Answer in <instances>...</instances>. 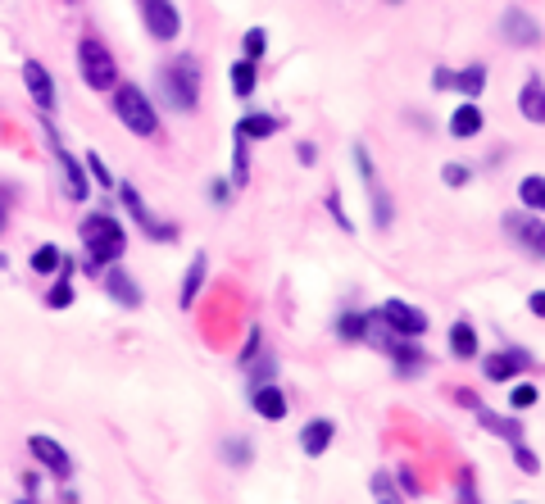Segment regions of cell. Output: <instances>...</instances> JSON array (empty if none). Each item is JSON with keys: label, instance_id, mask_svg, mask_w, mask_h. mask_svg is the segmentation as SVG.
Masks as SVG:
<instances>
[{"label": "cell", "instance_id": "cell-2", "mask_svg": "<svg viewBox=\"0 0 545 504\" xmlns=\"http://www.w3.org/2000/svg\"><path fill=\"white\" fill-rule=\"evenodd\" d=\"M159 87H164V100H169L178 114H191L200 100V64L196 55H178L169 69L159 73Z\"/></svg>", "mask_w": 545, "mask_h": 504}, {"label": "cell", "instance_id": "cell-23", "mask_svg": "<svg viewBox=\"0 0 545 504\" xmlns=\"http://www.w3.org/2000/svg\"><path fill=\"white\" fill-rule=\"evenodd\" d=\"M282 128V123L278 119H268V114H250V119H241L237 123V132H241V137H255V141H264V137H273V132H278Z\"/></svg>", "mask_w": 545, "mask_h": 504}, {"label": "cell", "instance_id": "cell-27", "mask_svg": "<svg viewBox=\"0 0 545 504\" xmlns=\"http://www.w3.org/2000/svg\"><path fill=\"white\" fill-rule=\"evenodd\" d=\"M73 300V282H69V264H60V282L50 287V296H46V305L50 309H64Z\"/></svg>", "mask_w": 545, "mask_h": 504}, {"label": "cell", "instance_id": "cell-10", "mask_svg": "<svg viewBox=\"0 0 545 504\" xmlns=\"http://www.w3.org/2000/svg\"><path fill=\"white\" fill-rule=\"evenodd\" d=\"M355 164H359V173H364V187H368V196H373L377 228H391V200H387V191H382V182H377V173H373V159H368V150H364V146H355Z\"/></svg>", "mask_w": 545, "mask_h": 504}, {"label": "cell", "instance_id": "cell-37", "mask_svg": "<svg viewBox=\"0 0 545 504\" xmlns=\"http://www.w3.org/2000/svg\"><path fill=\"white\" fill-rule=\"evenodd\" d=\"M446 182H450V187H464V182H468V168H464V164H450V168H446Z\"/></svg>", "mask_w": 545, "mask_h": 504}, {"label": "cell", "instance_id": "cell-20", "mask_svg": "<svg viewBox=\"0 0 545 504\" xmlns=\"http://www.w3.org/2000/svg\"><path fill=\"white\" fill-rule=\"evenodd\" d=\"M518 109H523L527 123H545V87H541V78H532V82L523 87V96H518Z\"/></svg>", "mask_w": 545, "mask_h": 504}, {"label": "cell", "instance_id": "cell-24", "mask_svg": "<svg viewBox=\"0 0 545 504\" xmlns=\"http://www.w3.org/2000/svg\"><path fill=\"white\" fill-rule=\"evenodd\" d=\"M60 264H64V250L50 246V241L32 250V273H60Z\"/></svg>", "mask_w": 545, "mask_h": 504}, {"label": "cell", "instance_id": "cell-18", "mask_svg": "<svg viewBox=\"0 0 545 504\" xmlns=\"http://www.w3.org/2000/svg\"><path fill=\"white\" fill-rule=\"evenodd\" d=\"M205 273H209V259L196 255V259H191V268H187V277H182V291H178V305H182V309L196 305L200 287H205Z\"/></svg>", "mask_w": 545, "mask_h": 504}, {"label": "cell", "instance_id": "cell-7", "mask_svg": "<svg viewBox=\"0 0 545 504\" xmlns=\"http://www.w3.org/2000/svg\"><path fill=\"white\" fill-rule=\"evenodd\" d=\"M505 232L523 246V255L532 259H545V218H532V214H505Z\"/></svg>", "mask_w": 545, "mask_h": 504}, {"label": "cell", "instance_id": "cell-25", "mask_svg": "<svg viewBox=\"0 0 545 504\" xmlns=\"http://www.w3.org/2000/svg\"><path fill=\"white\" fill-rule=\"evenodd\" d=\"M518 196H523L527 209H541V214H545V178H541V173H532V178L518 182Z\"/></svg>", "mask_w": 545, "mask_h": 504}, {"label": "cell", "instance_id": "cell-1", "mask_svg": "<svg viewBox=\"0 0 545 504\" xmlns=\"http://www.w3.org/2000/svg\"><path fill=\"white\" fill-rule=\"evenodd\" d=\"M78 232H82V246H87V268L114 264L128 250V232H123L119 218H109V214H87Z\"/></svg>", "mask_w": 545, "mask_h": 504}, {"label": "cell", "instance_id": "cell-15", "mask_svg": "<svg viewBox=\"0 0 545 504\" xmlns=\"http://www.w3.org/2000/svg\"><path fill=\"white\" fill-rule=\"evenodd\" d=\"M523 368H527V355H523V350H500V355H491V359L482 364V373L491 377V382H509V377L523 373Z\"/></svg>", "mask_w": 545, "mask_h": 504}, {"label": "cell", "instance_id": "cell-12", "mask_svg": "<svg viewBox=\"0 0 545 504\" xmlns=\"http://www.w3.org/2000/svg\"><path fill=\"white\" fill-rule=\"evenodd\" d=\"M500 28H505V37L514 41V46H536V41H541V23H536L527 10H518V5H509L505 10Z\"/></svg>", "mask_w": 545, "mask_h": 504}, {"label": "cell", "instance_id": "cell-35", "mask_svg": "<svg viewBox=\"0 0 545 504\" xmlns=\"http://www.w3.org/2000/svg\"><path fill=\"white\" fill-rule=\"evenodd\" d=\"M10 205H14V187L0 182V232H5V223H10Z\"/></svg>", "mask_w": 545, "mask_h": 504}, {"label": "cell", "instance_id": "cell-13", "mask_svg": "<svg viewBox=\"0 0 545 504\" xmlns=\"http://www.w3.org/2000/svg\"><path fill=\"white\" fill-rule=\"evenodd\" d=\"M105 291H109V300H119V305H128V309H137V305H141L137 277L123 273L119 259H114V264H109V273H105Z\"/></svg>", "mask_w": 545, "mask_h": 504}, {"label": "cell", "instance_id": "cell-36", "mask_svg": "<svg viewBox=\"0 0 545 504\" xmlns=\"http://www.w3.org/2000/svg\"><path fill=\"white\" fill-rule=\"evenodd\" d=\"M228 459H232V464H246V459H250V445H246V441H228Z\"/></svg>", "mask_w": 545, "mask_h": 504}, {"label": "cell", "instance_id": "cell-33", "mask_svg": "<svg viewBox=\"0 0 545 504\" xmlns=\"http://www.w3.org/2000/svg\"><path fill=\"white\" fill-rule=\"evenodd\" d=\"M341 332H346V336H364V332H368V314H364V318H359V314H346V318H341Z\"/></svg>", "mask_w": 545, "mask_h": 504}, {"label": "cell", "instance_id": "cell-9", "mask_svg": "<svg viewBox=\"0 0 545 504\" xmlns=\"http://www.w3.org/2000/svg\"><path fill=\"white\" fill-rule=\"evenodd\" d=\"M23 87H28L32 105H37L41 114L55 109V78L46 73V64H41V60H23Z\"/></svg>", "mask_w": 545, "mask_h": 504}, {"label": "cell", "instance_id": "cell-38", "mask_svg": "<svg viewBox=\"0 0 545 504\" xmlns=\"http://www.w3.org/2000/svg\"><path fill=\"white\" fill-rule=\"evenodd\" d=\"M514 455H518V468H523V473H536V459H532V450H523V445L514 441Z\"/></svg>", "mask_w": 545, "mask_h": 504}, {"label": "cell", "instance_id": "cell-6", "mask_svg": "<svg viewBox=\"0 0 545 504\" xmlns=\"http://www.w3.org/2000/svg\"><path fill=\"white\" fill-rule=\"evenodd\" d=\"M28 450H32V459H37L41 468H46L50 477H73V459H69V450H64L55 436H46V432H32L28 436Z\"/></svg>", "mask_w": 545, "mask_h": 504}, {"label": "cell", "instance_id": "cell-29", "mask_svg": "<svg viewBox=\"0 0 545 504\" xmlns=\"http://www.w3.org/2000/svg\"><path fill=\"white\" fill-rule=\"evenodd\" d=\"M246 137H241V132H237V155H232V173H237V187H246V182H250V155H246Z\"/></svg>", "mask_w": 545, "mask_h": 504}, {"label": "cell", "instance_id": "cell-8", "mask_svg": "<svg viewBox=\"0 0 545 504\" xmlns=\"http://www.w3.org/2000/svg\"><path fill=\"white\" fill-rule=\"evenodd\" d=\"M377 318H382V323H387L396 336H423V332H427L423 309L405 305V300H387V305L377 309Z\"/></svg>", "mask_w": 545, "mask_h": 504}, {"label": "cell", "instance_id": "cell-28", "mask_svg": "<svg viewBox=\"0 0 545 504\" xmlns=\"http://www.w3.org/2000/svg\"><path fill=\"white\" fill-rule=\"evenodd\" d=\"M455 87H459V91H468V96H477V91L486 87V69H482V64H473V69L455 73Z\"/></svg>", "mask_w": 545, "mask_h": 504}, {"label": "cell", "instance_id": "cell-5", "mask_svg": "<svg viewBox=\"0 0 545 504\" xmlns=\"http://www.w3.org/2000/svg\"><path fill=\"white\" fill-rule=\"evenodd\" d=\"M141 5V19H146V32L155 41H173L182 32V14L173 0H137Z\"/></svg>", "mask_w": 545, "mask_h": 504}, {"label": "cell", "instance_id": "cell-21", "mask_svg": "<svg viewBox=\"0 0 545 504\" xmlns=\"http://www.w3.org/2000/svg\"><path fill=\"white\" fill-rule=\"evenodd\" d=\"M450 132H455V137H477V132H482V109H477L473 100L459 105L455 114H450Z\"/></svg>", "mask_w": 545, "mask_h": 504}, {"label": "cell", "instance_id": "cell-19", "mask_svg": "<svg viewBox=\"0 0 545 504\" xmlns=\"http://www.w3.org/2000/svg\"><path fill=\"white\" fill-rule=\"evenodd\" d=\"M332 432H337V427L327 423V418H314V423H305V432H300V445H305V455H323L327 445H332Z\"/></svg>", "mask_w": 545, "mask_h": 504}, {"label": "cell", "instance_id": "cell-4", "mask_svg": "<svg viewBox=\"0 0 545 504\" xmlns=\"http://www.w3.org/2000/svg\"><path fill=\"white\" fill-rule=\"evenodd\" d=\"M78 69H82V82H87L91 91L119 87V64H114V55H109V46L100 37L78 41Z\"/></svg>", "mask_w": 545, "mask_h": 504}, {"label": "cell", "instance_id": "cell-17", "mask_svg": "<svg viewBox=\"0 0 545 504\" xmlns=\"http://www.w3.org/2000/svg\"><path fill=\"white\" fill-rule=\"evenodd\" d=\"M468 409H473V414H477V423H482V427H486V432H496V436H505V441H509V445H514V441H518V436H523V427H518V423H514V418H500V414H491V409H486V405H482V400H473V405H468Z\"/></svg>", "mask_w": 545, "mask_h": 504}, {"label": "cell", "instance_id": "cell-3", "mask_svg": "<svg viewBox=\"0 0 545 504\" xmlns=\"http://www.w3.org/2000/svg\"><path fill=\"white\" fill-rule=\"evenodd\" d=\"M114 114H119V123L132 132V137H155L159 132L155 105H150V96L141 87H132V82L114 87Z\"/></svg>", "mask_w": 545, "mask_h": 504}, {"label": "cell", "instance_id": "cell-30", "mask_svg": "<svg viewBox=\"0 0 545 504\" xmlns=\"http://www.w3.org/2000/svg\"><path fill=\"white\" fill-rule=\"evenodd\" d=\"M264 46H268V32L264 28H250L246 32V60H259V55H264Z\"/></svg>", "mask_w": 545, "mask_h": 504}, {"label": "cell", "instance_id": "cell-26", "mask_svg": "<svg viewBox=\"0 0 545 504\" xmlns=\"http://www.w3.org/2000/svg\"><path fill=\"white\" fill-rule=\"evenodd\" d=\"M232 91H237L241 100L255 91V60H241V64H232Z\"/></svg>", "mask_w": 545, "mask_h": 504}, {"label": "cell", "instance_id": "cell-16", "mask_svg": "<svg viewBox=\"0 0 545 504\" xmlns=\"http://www.w3.org/2000/svg\"><path fill=\"white\" fill-rule=\"evenodd\" d=\"M250 405H255L259 418H268V423H278V418H287V396H282L278 386H255V396H250Z\"/></svg>", "mask_w": 545, "mask_h": 504}, {"label": "cell", "instance_id": "cell-32", "mask_svg": "<svg viewBox=\"0 0 545 504\" xmlns=\"http://www.w3.org/2000/svg\"><path fill=\"white\" fill-rule=\"evenodd\" d=\"M327 209H332V218H337V223H341V228H355V223H350V218H346V205H341V196H337V191H327Z\"/></svg>", "mask_w": 545, "mask_h": 504}, {"label": "cell", "instance_id": "cell-22", "mask_svg": "<svg viewBox=\"0 0 545 504\" xmlns=\"http://www.w3.org/2000/svg\"><path fill=\"white\" fill-rule=\"evenodd\" d=\"M450 355H455V359H473L477 355L473 323H455V327H450Z\"/></svg>", "mask_w": 545, "mask_h": 504}, {"label": "cell", "instance_id": "cell-39", "mask_svg": "<svg viewBox=\"0 0 545 504\" xmlns=\"http://www.w3.org/2000/svg\"><path fill=\"white\" fill-rule=\"evenodd\" d=\"M432 87H455V73H450V69H436V73H432Z\"/></svg>", "mask_w": 545, "mask_h": 504}, {"label": "cell", "instance_id": "cell-41", "mask_svg": "<svg viewBox=\"0 0 545 504\" xmlns=\"http://www.w3.org/2000/svg\"><path fill=\"white\" fill-rule=\"evenodd\" d=\"M527 305H532V314L545 318V291H532V300H527Z\"/></svg>", "mask_w": 545, "mask_h": 504}, {"label": "cell", "instance_id": "cell-11", "mask_svg": "<svg viewBox=\"0 0 545 504\" xmlns=\"http://www.w3.org/2000/svg\"><path fill=\"white\" fill-rule=\"evenodd\" d=\"M50 155H55V164H60V173H64V196H69V200H87L91 187H87V173H82L78 159H73L55 137H50Z\"/></svg>", "mask_w": 545, "mask_h": 504}, {"label": "cell", "instance_id": "cell-31", "mask_svg": "<svg viewBox=\"0 0 545 504\" xmlns=\"http://www.w3.org/2000/svg\"><path fill=\"white\" fill-rule=\"evenodd\" d=\"M87 173L100 182V187H114V178H109V168H105V159L100 155H87Z\"/></svg>", "mask_w": 545, "mask_h": 504}, {"label": "cell", "instance_id": "cell-34", "mask_svg": "<svg viewBox=\"0 0 545 504\" xmlns=\"http://www.w3.org/2000/svg\"><path fill=\"white\" fill-rule=\"evenodd\" d=\"M509 400H514V409H532L536 405V386H514V396Z\"/></svg>", "mask_w": 545, "mask_h": 504}, {"label": "cell", "instance_id": "cell-40", "mask_svg": "<svg viewBox=\"0 0 545 504\" xmlns=\"http://www.w3.org/2000/svg\"><path fill=\"white\" fill-rule=\"evenodd\" d=\"M459 495H464V500H477V482L468 473H464V482H459Z\"/></svg>", "mask_w": 545, "mask_h": 504}, {"label": "cell", "instance_id": "cell-14", "mask_svg": "<svg viewBox=\"0 0 545 504\" xmlns=\"http://www.w3.org/2000/svg\"><path fill=\"white\" fill-rule=\"evenodd\" d=\"M123 205L132 209V218L141 223V232H146V237H155V241H173V228H169V223H159V218L150 214L146 205H141V196H137L132 187H123Z\"/></svg>", "mask_w": 545, "mask_h": 504}]
</instances>
